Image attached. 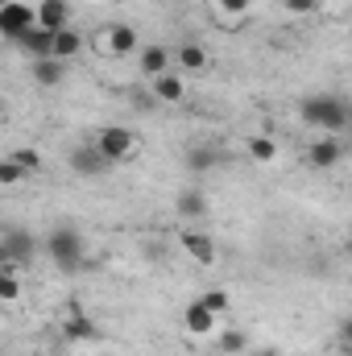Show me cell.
<instances>
[{
  "label": "cell",
  "mask_w": 352,
  "mask_h": 356,
  "mask_svg": "<svg viewBox=\"0 0 352 356\" xmlns=\"http://www.w3.org/2000/svg\"><path fill=\"white\" fill-rule=\"evenodd\" d=\"M298 116H303V124H311V129H323V133H344L352 124V108L340 99V95H307L303 104H298Z\"/></svg>",
  "instance_id": "6da1fadb"
},
{
  "label": "cell",
  "mask_w": 352,
  "mask_h": 356,
  "mask_svg": "<svg viewBox=\"0 0 352 356\" xmlns=\"http://www.w3.org/2000/svg\"><path fill=\"white\" fill-rule=\"evenodd\" d=\"M42 249H46V257L63 269V273H79V269H83V253H88V241H83L79 228L58 224V228L42 241Z\"/></svg>",
  "instance_id": "7a4b0ae2"
},
{
  "label": "cell",
  "mask_w": 352,
  "mask_h": 356,
  "mask_svg": "<svg viewBox=\"0 0 352 356\" xmlns=\"http://www.w3.org/2000/svg\"><path fill=\"white\" fill-rule=\"evenodd\" d=\"M95 145H99V154H104L108 162H129V158L137 154V137H133L129 129H120V124H104V129L95 133Z\"/></svg>",
  "instance_id": "3957f363"
},
{
  "label": "cell",
  "mask_w": 352,
  "mask_h": 356,
  "mask_svg": "<svg viewBox=\"0 0 352 356\" xmlns=\"http://www.w3.org/2000/svg\"><path fill=\"white\" fill-rule=\"evenodd\" d=\"M63 336H67V344H99V340H104L99 323H91L88 311H83L79 302H71V307H67V319H63Z\"/></svg>",
  "instance_id": "277c9868"
},
{
  "label": "cell",
  "mask_w": 352,
  "mask_h": 356,
  "mask_svg": "<svg viewBox=\"0 0 352 356\" xmlns=\"http://www.w3.org/2000/svg\"><path fill=\"white\" fill-rule=\"evenodd\" d=\"M38 25V8H29V4H21V0H8L4 8H0V29H4V38L8 42H17L25 29H33Z\"/></svg>",
  "instance_id": "5b68a950"
},
{
  "label": "cell",
  "mask_w": 352,
  "mask_h": 356,
  "mask_svg": "<svg viewBox=\"0 0 352 356\" xmlns=\"http://www.w3.org/2000/svg\"><path fill=\"white\" fill-rule=\"evenodd\" d=\"M182 162H186V170L191 175H207V170H216V166H224L228 162V154H224V145H216V141H199V145H191L186 154H182Z\"/></svg>",
  "instance_id": "8992f818"
},
{
  "label": "cell",
  "mask_w": 352,
  "mask_h": 356,
  "mask_svg": "<svg viewBox=\"0 0 352 356\" xmlns=\"http://www.w3.org/2000/svg\"><path fill=\"white\" fill-rule=\"evenodd\" d=\"M104 166H108V158L99 154V145H95V141H91V145H75V149H71V170H75V175L99 178V175H104Z\"/></svg>",
  "instance_id": "52a82bcc"
},
{
  "label": "cell",
  "mask_w": 352,
  "mask_h": 356,
  "mask_svg": "<svg viewBox=\"0 0 352 356\" xmlns=\"http://www.w3.org/2000/svg\"><path fill=\"white\" fill-rule=\"evenodd\" d=\"M182 253H186L191 261H199V266H216V241H211L207 232L186 228V232H182Z\"/></svg>",
  "instance_id": "ba28073f"
},
{
  "label": "cell",
  "mask_w": 352,
  "mask_h": 356,
  "mask_svg": "<svg viewBox=\"0 0 352 356\" xmlns=\"http://www.w3.org/2000/svg\"><path fill=\"white\" fill-rule=\"evenodd\" d=\"M38 25L50 29V33L71 29V4H67V0H42V4H38Z\"/></svg>",
  "instance_id": "9c48e42d"
},
{
  "label": "cell",
  "mask_w": 352,
  "mask_h": 356,
  "mask_svg": "<svg viewBox=\"0 0 352 356\" xmlns=\"http://www.w3.org/2000/svg\"><path fill=\"white\" fill-rule=\"evenodd\" d=\"M17 46H21L29 58H54V33H50V29H42V25L25 29V33L17 38Z\"/></svg>",
  "instance_id": "30bf717a"
},
{
  "label": "cell",
  "mask_w": 352,
  "mask_h": 356,
  "mask_svg": "<svg viewBox=\"0 0 352 356\" xmlns=\"http://www.w3.org/2000/svg\"><path fill=\"white\" fill-rule=\"evenodd\" d=\"M340 158H344V145H340V141H336L332 133H328V137H319V141H315V145L307 149V162H311L315 170H332V166H336Z\"/></svg>",
  "instance_id": "8fae6325"
},
{
  "label": "cell",
  "mask_w": 352,
  "mask_h": 356,
  "mask_svg": "<svg viewBox=\"0 0 352 356\" xmlns=\"http://www.w3.org/2000/svg\"><path fill=\"white\" fill-rule=\"evenodd\" d=\"M150 91H154L158 104H182V99H186V83H182V75H175V71L150 79Z\"/></svg>",
  "instance_id": "7c38bea8"
},
{
  "label": "cell",
  "mask_w": 352,
  "mask_h": 356,
  "mask_svg": "<svg viewBox=\"0 0 352 356\" xmlns=\"http://www.w3.org/2000/svg\"><path fill=\"white\" fill-rule=\"evenodd\" d=\"M0 253H4V261H8V266H13V261H25V257H33V236H29V232L8 228V232H4V245H0Z\"/></svg>",
  "instance_id": "4fadbf2b"
},
{
  "label": "cell",
  "mask_w": 352,
  "mask_h": 356,
  "mask_svg": "<svg viewBox=\"0 0 352 356\" xmlns=\"http://www.w3.org/2000/svg\"><path fill=\"white\" fill-rule=\"evenodd\" d=\"M182 323H186V332L191 336H211V327H216V311H207L199 298L182 311Z\"/></svg>",
  "instance_id": "5bb4252c"
},
{
  "label": "cell",
  "mask_w": 352,
  "mask_h": 356,
  "mask_svg": "<svg viewBox=\"0 0 352 356\" xmlns=\"http://www.w3.org/2000/svg\"><path fill=\"white\" fill-rule=\"evenodd\" d=\"M175 211L182 220H203V216H207V195H203L199 186H186L175 199Z\"/></svg>",
  "instance_id": "9a60e30c"
},
{
  "label": "cell",
  "mask_w": 352,
  "mask_h": 356,
  "mask_svg": "<svg viewBox=\"0 0 352 356\" xmlns=\"http://www.w3.org/2000/svg\"><path fill=\"white\" fill-rule=\"evenodd\" d=\"M104 46H108V54L125 58V54H133V50H137V29H133V25H112V29H108V38H104Z\"/></svg>",
  "instance_id": "2e32d148"
},
{
  "label": "cell",
  "mask_w": 352,
  "mask_h": 356,
  "mask_svg": "<svg viewBox=\"0 0 352 356\" xmlns=\"http://www.w3.org/2000/svg\"><path fill=\"white\" fill-rule=\"evenodd\" d=\"M137 67H141V75H145V79L166 75V71H170V54H166V46H145V50H141V58H137Z\"/></svg>",
  "instance_id": "e0dca14e"
},
{
  "label": "cell",
  "mask_w": 352,
  "mask_h": 356,
  "mask_svg": "<svg viewBox=\"0 0 352 356\" xmlns=\"http://www.w3.org/2000/svg\"><path fill=\"white\" fill-rule=\"evenodd\" d=\"M33 79L42 88H58L67 79V63L63 58H33Z\"/></svg>",
  "instance_id": "ac0fdd59"
},
{
  "label": "cell",
  "mask_w": 352,
  "mask_h": 356,
  "mask_svg": "<svg viewBox=\"0 0 352 356\" xmlns=\"http://www.w3.org/2000/svg\"><path fill=\"white\" fill-rule=\"evenodd\" d=\"M79 50H83V33H79V29H63V33H54V58L71 63Z\"/></svg>",
  "instance_id": "d6986e66"
},
{
  "label": "cell",
  "mask_w": 352,
  "mask_h": 356,
  "mask_svg": "<svg viewBox=\"0 0 352 356\" xmlns=\"http://www.w3.org/2000/svg\"><path fill=\"white\" fill-rule=\"evenodd\" d=\"M245 149H249V158H253V162H262V166H269V162L278 158V141H273V137H265V133L249 137V141H245Z\"/></svg>",
  "instance_id": "ffe728a7"
},
{
  "label": "cell",
  "mask_w": 352,
  "mask_h": 356,
  "mask_svg": "<svg viewBox=\"0 0 352 356\" xmlns=\"http://www.w3.org/2000/svg\"><path fill=\"white\" fill-rule=\"evenodd\" d=\"M178 67H182L186 75L203 71V67H207V54H203V46H195V42H182V46H178Z\"/></svg>",
  "instance_id": "44dd1931"
},
{
  "label": "cell",
  "mask_w": 352,
  "mask_h": 356,
  "mask_svg": "<svg viewBox=\"0 0 352 356\" xmlns=\"http://www.w3.org/2000/svg\"><path fill=\"white\" fill-rule=\"evenodd\" d=\"M25 175H29V170H25L21 162H13V158H4V162H0V182H4V186H17Z\"/></svg>",
  "instance_id": "7402d4cb"
},
{
  "label": "cell",
  "mask_w": 352,
  "mask_h": 356,
  "mask_svg": "<svg viewBox=\"0 0 352 356\" xmlns=\"http://www.w3.org/2000/svg\"><path fill=\"white\" fill-rule=\"evenodd\" d=\"M0 298H4V302H17V298H21V282H17L13 269H4V277H0Z\"/></svg>",
  "instance_id": "603a6c76"
},
{
  "label": "cell",
  "mask_w": 352,
  "mask_h": 356,
  "mask_svg": "<svg viewBox=\"0 0 352 356\" xmlns=\"http://www.w3.org/2000/svg\"><path fill=\"white\" fill-rule=\"evenodd\" d=\"M8 158H13V162H21L29 175H33V170H42V154H38V149H13Z\"/></svg>",
  "instance_id": "cb8c5ba5"
},
{
  "label": "cell",
  "mask_w": 352,
  "mask_h": 356,
  "mask_svg": "<svg viewBox=\"0 0 352 356\" xmlns=\"http://www.w3.org/2000/svg\"><path fill=\"white\" fill-rule=\"evenodd\" d=\"M199 302H203L207 311H216V315L228 311V294H224V290H207V294H199Z\"/></svg>",
  "instance_id": "d4e9b609"
},
{
  "label": "cell",
  "mask_w": 352,
  "mask_h": 356,
  "mask_svg": "<svg viewBox=\"0 0 352 356\" xmlns=\"http://www.w3.org/2000/svg\"><path fill=\"white\" fill-rule=\"evenodd\" d=\"M245 344H249L245 332H224L220 336V353H245Z\"/></svg>",
  "instance_id": "484cf974"
},
{
  "label": "cell",
  "mask_w": 352,
  "mask_h": 356,
  "mask_svg": "<svg viewBox=\"0 0 352 356\" xmlns=\"http://www.w3.org/2000/svg\"><path fill=\"white\" fill-rule=\"evenodd\" d=\"M315 8H319V0H286V13H294V17H307Z\"/></svg>",
  "instance_id": "4316f807"
},
{
  "label": "cell",
  "mask_w": 352,
  "mask_h": 356,
  "mask_svg": "<svg viewBox=\"0 0 352 356\" xmlns=\"http://www.w3.org/2000/svg\"><path fill=\"white\" fill-rule=\"evenodd\" d=\"M216 4H220L224 13H249V8H253V0H216Z\"/></svg>",
  "instance_id": "83f0119b"
},
{
  "label": "cell",
  "mask_w": 352,
  "mask_h": 356,
  "mask_svg": "<svg viewBox=\"0 0 352 356\" xmlns=\"http://www.w3.org/2000/svg\"><path fill=\"white\" fill-rule=\"evenodd\" d=\"M340 340H344V344H352V315L340 323Z\"/></svg>",
  "instance_id": "f1b7e54d"
},
{
  "label": "cell",
  "mask_w": 352,
  "mask_h": 356,
  "mask_svg": "<svg viewBox=\"0 0 352 356\" xmlns=\"http://www.w3.org/2000/svg\"><path fill=\"white\" fill-rule=\"evenodd\" d=\"M257 356H282V353H278V348H262Z\"/></svg>",
  "instance_id": "f546056e"
}]
</instances>
